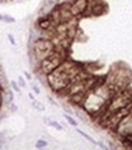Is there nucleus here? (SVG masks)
I'll return each mask as SVG.
<instances>
[{"label":"nucleus","mask_w":132,"mask_h":150,"mask_svg":"<svg viewBox=\"0 0 132 150\" xmlns=\"http://www.w3.org/2000/svg\"><path fill=\"white\" fill-rule=\"evenodd\" d=\"M116 133L122 138H131L132 137V112H127L115 126Z\"/></svg>","instance_id":"f257e3e1"},{"label":"nucleus","mask_w":132,"mask_h":150,"mask_svg":"<svg viewBox=\"0 0 132 150\" xmlns=\"http://www.w3.org/2000/svg\"><path fill=\"white\" fill-rule=\"evenodd\" d=\"M52 53H53V43L50 41L39 38L34 42V54L38 59L43 60Z\"/></svg>","instance_id":"f03ea898"},{"label":"nucleus","mask_w":132,"mask_h":150,"mask_svg":"<svg viewBox=\"0 0 132 150\" xmlns=\"http://www.w3.org/2000/svg\"><path fill=\"white\" fill-rule=\"evenodd\" d=\"M88 8V3L87 0H73L70 5V12L71 15H78V14H82L85 12V10Z\"/></svg>","instance_id":"7ed1b4c3"},{"label":"nucleus","mask_w":132,"mask_h":150,"mask_svg":"<svg viewBox=\"0 0 132 150\" xmlns=\"http://www.w3.org/2000/svg\"><path fill=\"white\" fill-rule=\"evenodd\" d=\"M1 98H3V101H4L5 103H11L14 96H12V92H11V91L6 90V91H4V96H1Z\"/></svg>","instance_id":"20e7f679"},{"label":"nucleus","mask_w":132,"mask_h":150,"mask_svg":"<svg viewBox=\"0 0 132 150\" xmlns=\"http://www.w3.org/2000/svg\"><path fill=\"white\" fill-rule=\"evenodd\" d=\"M77 133H78V134H81V135H82L85 139H87V140L89 142V143H92V144H94V145H96V144H98V142H97V140H94V139L92 138V137H91L89 134L85 133L83 130H81V129H77Z\"/></svg>","instance_id":"39448f33"},{"label":"nucleus","mask_w":132,"mask_h":150,"mask_svg":"<svg viewBox=\"0 0 132 150\" xmlns=\"http://www.w3.org/2000/svg\"><path fill=\"white\" fill-rule=\"evenodd\" d=\"M0 21L6 22V23H12V22H15V18L11 17V16H9V15H3V14H0Z\"/></svg>","instance_id":"423d86ee"},{"label":"nucleus","mask_w":132,"mask_h":150,"mask_svg":"<svg viewBox=\"0 0 132 150\" xmlns=\"http://www.w3.org/2000/svg\"><path fill=\"white\" fill-rule=\"evenodd\" d=\"M44 122H47L49 126H52V127H54V128H56L58 130H62V127H61V124L59 123V122H55V121H49V120H45L44 118Z\"/></svg>","instance_id":"0eeeda50"},{"label":"nucleus","mask_w":132,"mask_h":150,"mask_svg":"<svg viewBox=\"0 0 132 150\" xmlns=\"http://www.w3.org/2000/svg\"><path fill=\"white\" fill-rule=\"evenodd\" d=\"M64 117H65V120H66V121H67L68 123L71 124V126H73V127H76V126H77V122L75 121V120H73V118H72L71 116H68V115H65Z\"/></svg>","instance_id":"6e6552de"},{"label":"nucleus","mask_w":132,"mask_h":150,"mask_svg":"<svg viewBox=\"0 0 132 150\" xmlns=\"http://www.w3.org/2000/svg\"><path fill=\"white\" fill-rule=\"evenodd\" d=\"M48 145V143L45 142V140H38L36 143V146L38 148V149H41V148H45Z\"/></svg>","instance_id":"1a4fd4ad"},{"label":"nucleus","mask_w":132,"mask_h":150,"mask_svg":"<svg viewBox=\"0 0 132 150\" xmlns=\"http://www.w3.org/2000/svg\"><path fill=\"white\" fill-rule=\"evenodd\" d=\"M33 106H34V108L36 110H38V111H44V107H43V105H41L39 102H37L33 100Z\"/></svg>","instance_id":"9d476101"},{"label":"nucleus","mask_w":132,"mask_h":150,"mask_svg":"<svg viewBox=\"0 0 132 150\" xmlns=\"http://www.w3.org/2000/svg\"><path fill=\"white\" fill-rule=\"evenodd\" d=\"M11 86L16 92H20V87H18V84L16 83V81H11Z\"/></svg>","instance_id":"9b49d317"},{"label":"nucleus","mask_w":132,"mask_h":150,"mask_svg":"<svg viewBox=\"0 0 132 150\" xmlns=\"http://www.w3.org/2000/svg\"><path fill=\"white\" fill-rule=\"evenodd\" d=\"M8 38H9V41H10V43L12 46L16 45V41H15V38H14V36H12V35H8Z\"/></svg>","instance_id":"f8f14e48"},{"label":"nucleus","mask_w":132,"mask_h":150,"mask_svg":"<svg viewBox=\"0 0 132 150\" xmlns=\"http://www.w3.org/2000/svg\"><path fill=\"white\" fill-rule=\"evenodd\" d=\"M18 85H20L21 87H24V86H26V83H24V80L22 79V76L18 78Z\"/></svg>","instance_id":"ddd939ff"},{"label":"nucleus","mask_w":132,"mask_h":150,"mask_svg":"<svg viewBox=\"0 0 132 150\" xmlns=\"http://www.w3.org/2000/svg\"><path fill=\"white\" fill-rule=\"evenodd\" d=\"M32 89H33V91H34L36 93H39V92H41V91H39V89H38V87H37V86H33Z\"/></svg>","instance_id":"4468645a"},{"label":"nucleus","mask_w":132,"mask_h":150,"mask_svg":"<svg viewBox=\"0 0 132 150\" xmlns=\"http://www.w3.org/2000/svg\"><path fill=\"white\" fill-rule=\"evenodd\" d=\"M11 111H12V112H15V111H17V107H16V106H15L14 103H12V105H11Z\"/></svg>","instance_id":"2eb2a0df"},{"label":"nucleus","mask_w":132,"mask_h":150,"mask_svg":"<svg viewBox=\"0 0 132 150\" xmlns=\"http://www.w3.org/2000/svg\"><path fill=\"white\" fill-rule=\"evenodd\" d=\"M28 96H29V98H31V100H32V101H33V100H34V96L32 95V93H29V95H28Z\"/></svg>","instance_id":"dca6fc26"},{"label":"nucleus","mask_w":132,"mask_h":150,"mask_svg":"<svg viewBox=\"0 0 132 150\" xmlns=\"http://www.w3.org/2000/svg\"><path fill=\"white\" fill-rule=\"evenodd\" d=\"M26 76H27V79H31V75L28 73H26Z\"/></svg>","instance_id":"f3484780"},{"label":"nucleus","mask_w":132,"mask_h":150,"mask_svg":"<svg viewBox=\"0 0 132 150\" xmlns=\"http://www.w3.org/2000/svg\"><path fill=\"white\" fill-rule=\"evenodd\" d=\"M0 89H1V86H0Z\"/></svg>","instance_id":"a211bd4d"}]
</instances>
